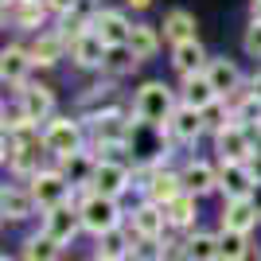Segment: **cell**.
Segmentation results:
<instances>
[{
	"mask_svg": "<svg viewBox=\"0 0 261 261\" xmlns=\"http://www.w3.org/2000/svg\"><path fill=\"white\" fill-rule=\"evenodd\" d=\"M94 32L106 39V47H125L129 43V35H133V16L125 4H106V8L94 16Z\"/></svg>",
	"mask_w": 261,
	"mask_h": 261,
	"instance_id": "obj_17",
	"label": "cell"
},
{
	"mask_svg": "<svg viewBox=\"0 0 261 261\" xmlns=\"http://www.w3.org/2000/svg\"><path fill=\"white\" fill-rule=\"evenodd\" d=\"M74 4H78V0H47V8H51L55 16H63V12H70Z\"/></svg>",
	"mask_w": 261,
	"mask_h": 261,
	"instance_id": "obj_39",
	"label": "cell"
},
{
	"mask_svg": "<svg viewBox=\"0 0 261 261\" xmlns=\"http://www.w3.org/2000/svg\"><path fill=\"white\" fill-rule=\"evenodd\" d=\"M160 32H164V43L175 47V43H187V39H199V20L187 8H168L160 20Z\"/></svg>",
	"mask_w": 261,
	"mask_h": 261,
	"instance_id": "obj_26",
	"label": "cell"
},
{
	"mask_svg": "<svg viewBox=\"0 0 261 261\" xmlns=\"http://www.w3.org/2000/svg\"><path fill=\"white\" fill-rule=\"evenodd\" d=\"M32 74H35V63H32L28 43H8L0 51V82H4V90L16 94L23 82H32Z\"/></svg>",
	"mask_w": 261,
	"mask_h": 261,
	"instance_id": "obj_12",
	"label": "cell"
},
{
	"mask_svg": "<svg viewBox=\"0 0 261 261\" xmlns=\"http://www.w3.org/2000/svg\"><path fill=\"white\" fill-rule=\"evenodd\" d=\"M246 168H250L253 184L261 187V137H257V148H253V156H250V160H246Z\"/></svg>",
	"mask_w": 261,
	"mask_h": 261,
	"instance_id": "obj_38",
	"label": "cell"
},
{
	"mask_svg": "<svg viewBox=\"0 0 261 261\" xmlns=\"http://www.w3.org/2000/svg\"><path fill=\"white\" fill-rule=\"evenodd\" d=\"M187 261H218V230H191L184 234Z\"/></svg>",
	"mask_w": 261,
	"mask_h": 261,
	"instance_id": "obj_33",
	"label": "cell"
},
{
	"mask_svg": "<svg viewBox=\"0 0 261 261\" xmlns=\"http://www.w3.org/2000/svg\"><path fill=\"white\" fill-rule=\"evenodd\" d=\"M152 4H156V0H125V8H129V12H137V16H144V12L152 8Z\"/></svg>",
	"mask_w": 261,
	"mask_h": 261,
	"instance_id": "obj_41",
	"label": "cell"
},
{
	"mask_svg": "<svg viewBox=\"0 0 261 261\" xmlns=\"http://www.w3.org/2000/svg\"><path fill=\"white\" fill-rule=\"evenodd\" d=\"M179 175H184V191L207 199L218 195V160H207V156H187L179 164Z\"/></svg>",
	"mask_w": 261,
	"mask_h": 261,
	"instance_id": "obj_10",
	"label": "cell"
},
{
	"mask_svg": "<svg viewBox=\"0 0 261 261\" xmlns=\"http://www.w3.org/2000/svg\"><path fill=\"white\" fill-rule=\"evenodd\" d=\"M207 78H211V86L218 90V98H234L238 90H246V78L250 74H242L238 59H230V55H211Z\"/></svg>",
	"mask_w": 261,
	"mask_h": 261,
	"instance_id": "obj_19",
	"label": "cell"
},
{
	"mask_svg": "<svg viewBox=\"0 0 261 261\" xmlns=\"http://www.w3.org/2000/svg\"><path fill=\"white\" fill-rule=\"evenodd\" d=\"M246 86H250L253 94H257V98H261V63H257V66H253V70H250V78H246Z\"/></svg>",
	"mask_w": 261,
	"mask_h": 261,
	"instance_id": "obj_40",
	"label": "cell"
},
{
	"mask_svg": "<svg viewBox=\"0 0 261 261\" xmlns=\"http://www.w3.org/2000/svg\"><path fill=\"white\" fill-rule=\"evenodd\" d=\"M218 195L222 199H253L257 184L246 164H218Z\"/></svg>",
	"mask_w": 261,
	"mask_h": 261,
	"instance_id": "obj_24",
	"label": "cell"
},
{
	"mask_svg": "<svg viewBox=\"0 0 261 261\" xmlns=\"http://www.w3.org/2000/svg\"><path fill=\"white\" fill-rule=\"evenodd\" d=\"M28 51H32V63L35 70H55V66L63 63V59H70V47H66V39L51 28H43V32L28 35Z\"/></svg>",
	"mask_w": 261,
	"mask_h": 261,
	"instance_id": "obj_11",
	"label": "cell"
},
{
	"mask_svg": "<svg viewBox=\"0 0 261 261\" xmlns=\"http://www.w3.org/2000/svg\"><path fill=\"white\" fill-rule=\"evenodd\" d=\"M129 106H133V117L141 121V125L164 129L168 117L175 113V106H179V86L164 82V78H148V82H141V86L133 90Z\"/></svg>",
	"mask_w": 261,
	"mask_h": 261,
	"instance_id": "obj_1",
	"label": "cell"
},
{
	"mask_svg": "<svg viewBox=\"0 0 261 261\" xmlns=\"http://www.w3.org/2000/svg\"><path fill=\"white\" fill-rule=\"evenodd\" d=\"M253 257V242L242 230L218 226V261H250Z\"/></svg>",
	"mask_w": 261,
	"mask_h": 261,
	"instance_id": "obj_30",
	"label": "cell"
},
{
	"mask_svg": "<svg viewBox=\"0 0 261 261\" xmlns=\"http://www.w3.org/2000/svg\"><path fill=\"white\" fill-rule=\"evenodd\" d=\"M129 47L133 55H137V59H141V63H152L156 55L164 51V32H160V23H148V20H133V35H129Z\"/></svg>",
	"mask_w": 261,
	"mask_h": 261,
	"instance_id": "obj_25",
	"label": "cell"
},
{
	"mask_svg": "<svg viewBox=\"0 0 261 261\" xmlns=\"http://www.w3.org/2000/svg\"><path fill=\"white\" fill-rule=\"evenodd\" d=\"M257 137H261V129H257Z\"/></svg>",
	"mask_w": 261,
	"mask_h": 261,
	"instance_id": "obj_45",
	"label": "cell"
},
{
	"mask_svg": "<svg viewBox=\"0 0 261 261\" xmlns=\"http://www.w3.org/2000/svg\"><path fill=\"white\" fill-rule=\"evenodd\" d=\"M94 261H117V257H98V253H94Z\"/></svg>",
	"mask_w": 261,
	"mask_h": 261,
	"instance_id": "obj_43",
	"label": "cell"
},
{
	"mask_svg": "<svg viewBox=\"0 0 261 261\" xmlns=\"http://www.w3.org/2000/svg\"><path fill=\"white\" fill-rule=\"evenodd\" d=\"M129 261H164V238H133Z\"/></svg>",
	"mask_w": 261,
	"mask_h": 261,
	"instance_id": "obj_36",
	"label": "cell"
},
{
	"mask_svg": "<svg viewBox=\"0 0 261 261\" xmlns=\"http://www.w3.org/2000/svg\"><path fill=\"white\" fill-rule=\"evenodd\" d=\"M250 20H261V0H250Z\"/></svg>",
	"mask_w": 261,
	"mask_h": 261,
	"instance_id": "obj_42",
	"label": "cell"
},
{
	"mask_svg": "<svg viewBox=\"0 0 261 261\" xmlns=\"http://www.w3.org/2000/svg\"><path fill=\"white\" fill-rule=\"evenodd\" d=\"M55 23V12L47 8V0H16L8 12H4V28L20 35H35Z\"/></svg>",
	"mask_w": 261,
	"mask_h": 261,
	"instance_id": "obj_9",
	"label": "cell"
},
{
	"mask_svg": "<svg viewBox=\"0 0 261 261\" xmlns=\"http://www.w3.org/2000/svg\"><path fill=\"white\" fill-rule=\"evenodd\" d=\"M0 215H4V222H28V218L43 215V211L35 203L32 187L20 184V179H12V184H4V191H0Z\"/></svg>",
	"mask_w": 261,
	"mask_h": 261,
	"instance_id": "obj_16",
	"label": "cell"
},
{
	"mask_svg": "<svg viewBox=\"0 0 261 261\" xmlns=\"http://www.w3.org/2000/svg\"><path fill=\"white\" fill-rule=\"evenodd\" d=\"M230 106H234V121L238 125H246V129H261V98L253 94L250 86L238 90L234 98H226Z\"/></svg>",
	"mask_w": 261,
	"mask_h": 261,
	"instance_id": "obj_34",
	"label": "cell"
},
{
	"mask_svg": "<svg viewBox=\"0 0 261 261\" xmlns=\"http://www.w3.org/2000/svg\"><path fill=\"white\" fill-rule=\"evenodd\" d=\"M8 175L12 179H20V184H28L32 175H39L51 164V152H47V144L43 141H32V144H20V148H12L8 160Z\"/></svg>",
	"mask_w": 261,
	"mask_h": 261,
	"instance_id": "obj_18",
	"label": "cell"
},
{
	"mask_svg": "<svg viewBox=\"0 0 261 261\" xmlns=\"http://www.w3.org/2000/svg\"><path fill=\"white\" fill-rule=\"evenodd\" d=\"M106 39H101L94 28H90L86 35H78L74 43H70V66H74L78 74H101V66H106Z\"/></svg>",
	"mask_w": 261,
	"mask_h": 261,
	"instance_id": "obj_14",
	"label": "cell"
},
{
	"mask_svg": "<svg viewBox=\"0 0 261 261\" xmlns=\"http://www.w3.org/2000/svg\"><path fill=\"white\" fill-rule=\"evenodd\" d=\"M12 101L28 113L32 121H39V125H47V121L59 113V94H55V86H47V82H23L16 94H12Z\"/></svg>",
	"mask_w": 261,
	"mask_h": 261,
	"instance_id": "obj_7",
	"label": "cell"
},
{
	"mask_svg": "<svg viewBox=\"0 0 261 261\" xmlns=\"http://www.w3.org/2000/svg\"><path fill=\"white\" fill-rule=\"evenodd\" d=\"M141 59L129 51V47H109V55H106V66H101V74L106 78H113V82H125V78H133L137 70H141Z\"/></svg>",
	"mask_w": 261,
	"mask_h": 261,
	"instance_id": "obj_31",
	"label": "cell"
},
{
	"mask_svg": "<svg viewBox=\"0 0 261 261\" xmlns=\"http://www.w3.org/2000/svg\"><path fill=\"white\" fill-rule=\"evenodd\" d=\"M242 55L253 59V66L261 63V20H250L246 32H242Z\"/></svg>",
	"mask_w": 261,
	"mask_h": 261,
	"instance_id": "obj_37",
	"label": "cell"
},
{
	"mask_svg": "<svg viewBox=\"0 0 261 261\" xmlns=\"http://www.w3.org/2000/svg\"><path fill=\"white\" fill-rule=\"evenodd\" d=\"M199 203L203 199L191 195V191H184V195H175L172 203H168V226L175 230V234H191V230H199Z\"/></svg>",
	"mask_w": 261,
	"mask_h": 261,
	"instance_id": "obj_27",
	"label": "cell"
},
{
	"mask_svg": "<svg viewBox=\"0 0 261 261\" xmlns=\"http://www.w3.org/2000/svg\"><path fill=\"white\" fill-rule=\"evenodd\" d=\"M78 215H82V230L90 238H101L109 230L125 226L129 211L121 207V199H109V195H98V191H78Z\"/></svg>",
	"mask_w": 261,
	"mask_h": 261,
	"instance_id": "obj_2",
	"label": "cell"
},
{
	"mask_svg": "<svg viewBox=\"0 0 261 261\" xmlns=\"http://www.w3.org/2000/svg\"><path fill=\"white\" fill-rule=\"evenodd\" d=\"M218 226L242 230V234H253V230L261 226V203H257V199H222Z\"/></svg>",
	"mask_w": 261,
	"mask_h": 261,
	"instance_id": "obj_22",
	"label": "cell"
},
{
	"mask_svg": "<svg viewBox=\"0 0 261 261\" xmlns=\"http://www.w3.org/2000/svg\"><path fill=\"white\" fill-rule=\"evenodd\" d=\"M215 98H218V90L211 86L207 70H199V74H191V78H179V101H184V106L207 109Z\"/></svg>",
	"mask_w": 261,
	"mask_h": 261,
	"instance_id": "obj_29",
	"label": "cell"
},
{
	"mask_svg": "<svg viewBox=\"0 0 261 261\" xmlns=\"http://www.w3.org/2000/svg\"><path fill=\"white\" fill-rule=\"evenodd\" d=\"M133 187H137V172H133L129 160H121V156L98 160V172H94V179H90V191L109 195V199H125Z\"/></svg>",
	"mask_w": 261,
	"mask_h": 261,
	"instance_id": "obj_4",
	"label": "cell"
},
{
	"mask_svg": "<svg viewBox=\"0 0 261 261\" xmlns=\"http://www.w3.org/2000/svg\"><path fill=\"white\" fill-rule=\"evenodd\" d=\"M63 253L66 246H59L43 226H39V234H28L20 242V261H63Z\"/></svg>",
	"mask_w": 261,
	"mask_h": 261,
	"instance_id": "obj_28",
	"label": "cell"
},
{
	"mask_svg": "<svg viewBox=\"0 0 261 261\" xmlns=\"http://www.w3.org/2000/svg\"><path fill=\"white\" fill-rule=\"evenodd\" d=\"M43 230L59 246H74L78 234H86L82 230V215H78V203H63V207L43 211Z\"/></svg>",
	"mask_w": 261,
	"mask_h": 261,
	"instance_id": "obj_15",
	"label": "cell"
},
{
	"mask_svg": "<svg viewBox=\"0 0 261 261\" xmlns=\"http://www.w3.org/2000/svg\"><path fill=\"white\" fill-rule=\"evenodd\" d=\"M203 125H207V137L222 133L226 125H234V106H230L226 98H215L207 109H203Z\"/></svg>",
	"mask_w": 261,
	"mask_h": 261,
	"instance_id": "obj_35",
	"label": "cell"
},
{
	"mask_svg": "<svg viewBox=\"0 0 261 261\" xmlns=\"http://www.w3.org/2000/svg\"><path fill=\"white\" fill-rule=\"evenodd\" d=\"M211 144H215L218 164H246L253 156V148H257V129H246V125L234 121V125H226L222 133H215Z\"/></svg>",
	"mask_w": 261,
	"mask_h": 261,
	"instance_id": "obj_6",
	"label": "cell"
},
{
	"mask_svg": "<svg viewBox=\"0 0 261 261\" xmlns=\"http://www.w3.org/2000/svg\"><path fill=\"white\" fill-rule=\"evenodd\" d=\"M125 226L133 230V238H168V234H172L168 211H164L160 203H148V199H141V203L129 211Z\"/></svg>",
	"mask_w": 261,
	"mask_h": 261,
	"instance_id": "obj_13",
	"label": "cell"
},
{
	"mask_svg": "<svg viewBox=\"0 0 261 261\" xmlns=\"http://www.w3.org/2000/svg\"><path fill=\"white\" fill-rule=\"evenodd\" d=\"M0 261H20V257H8V253H4V257H0Z\"/></svg>",
	"mask_w": 261,
	"mask_h": 261,
	"instance_id": "obj_44",
	"label": "cell"
},
{
	"mask_svg": "<svg viewBox=\"0 0 261 261\" xmlns=\"http://www.w3.org/2000/svg\"><path fill=\"white\" fill-rule=\"evenodd\" d=\"M28 187H32V195H35V203H39V211H51V207H63V203H74V199H78L74 184H70V179L55 168V160L47 164L39 175H32V179H28Z\"/></svg>",
	"mask_w": 261,
	"mask_h": 261,
	"instance_id": "obj_5",
	"label": "cell"
},
{
	"mask_svg": "<svg viewBox=\"0 0 261 261\" xmlns=\"http://www.w3.org/2000/svg\"><path fill=\"white\" fill-rule=\"evenodd\" d=\"M55 168L74 184V191H90V179H94V172H98V152L86 144V148H78V152H70V156H59Z\"/></svg>",
	"mask_w": 261,
	"mask_h": 261,
	"instance_id": "obj_23",
	"label": "cell"
},
{
	"mask_svg": "<svg viewBox=\"0 0 261 261\" xmlns=\"http://www.w3.org/2000/svg\"><path fill=\"white\" fill-rule=\"evenodd\" d=\"M207 63H211V51L203 47V39H187V43L168 47V66H172L175 78L199 74V70H207Z\"/></svg>",
	"mask_w": 261,
	"mask_h": 261,
	"instance_id": "obj_20",
	"label": "cell"
},
{
	"mask_svg": "<svg viewBox=\"0 0 261 261\" xmlns=\"http://www.w3.org/2000/svg\"><path fill=\"white\" fill-rule=\"evenodd\" d=\"M129 250H133V230L129 226H117V230H109V234H101V238H94V253L98 257L129 261Z\"/></svg>",
	"mask_w": 261,
	"mask_h": 261,
	"instance_id": "obj_32",
	"label": "cell"
},
{
	"mask_svg": "<svg viewBox=\"0 0 261 261\" xmlns=\"http://www.w3.org/2000/svg\"><path fill=\"white\" fill-rule=\"evenodd\" d=\"M43 144H47V152H51V160H59V156H70V152H78V148H86L90 129L78 113H63V109H59L43 125Z\"/></svg>",
	"mask_w": 261,
	"mask_h": 261,
	"instance_id": "obj_3",
	"label": "cell"
},
{
	"mask_svg": "<svg viewBox=\"0 0 261 261\" xmlns=\"http://www.w3.org/2000/svg\"><path fill=\"white\" fill-rule=\"evenodd\" d=\"M164 133H168V141L175 144V148H195L203 137H207V125H203V109L195 106H175V113L168 117V125H164Z\"/></svg>",
	"mask_w": 261,
	"mask_h": 261,
	"instance_id": "obj_8",
	"label": "cell"
},
{
	"mask_svg": "<svg viewBox=\"0 0 261 261\" xmlns=\"http://www.w3.org/2000/svg\"><path fill=\"white\" fill-rule=\"evenodd\" d=\"M113 101H121V82H113V78H106V74H94L86 86L78 90V113H82V117L113 106Z\"/></svg>",
	"mask_w": 261,
	"mask_h": 261,
	"instance_id": "obj_21",
	"label": "cell"
}]
</instances>
